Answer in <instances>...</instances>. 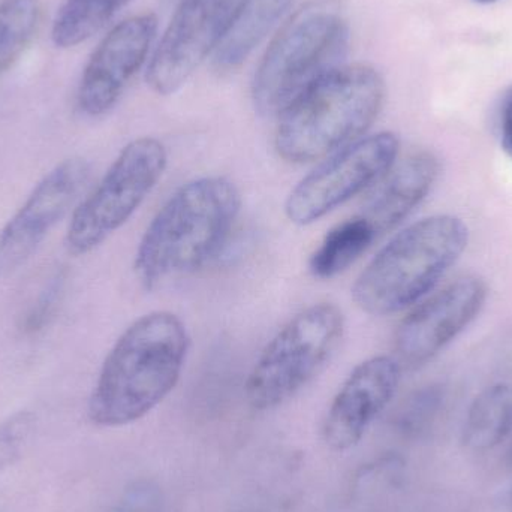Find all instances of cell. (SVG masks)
Segmentation results:
<instances>
[{
  "label": "cell",
  "instance_id": "3957f363",
  "mask_svg": "<svg viewBox=\"0 0 512 512\" xmlns=\"http://www.w3.org/2000/svg\"><path fill=\"white\" fill-rule=\"evenodd\" d=\"M385 84L366 65L340 66L279 117L274 149L289 164L321 161L363 138L381 113Z\"/></svg>",
  "mask_w": 512,
  "mask_h": 512
},
{
  "label": "cell",
  "instance_id": "6da1fadb",
  "mask_svg": "<svg viewBox=\"0 0 512 512\" xmlns=\"http://www.w3.org/2000/svg\"><path fill=\"white\" fill-rule=\"evenodd\" d=\"M189 345L176 313L155 310L135 319L102 364L89 400L92 423L125 427L158 408L179 384Z\"/></svg>",
  "mask_w": 512,
  "mask_h": 512
},
{
  "label": "cell",
  "instance_id": "ffe728a7",
  "mask_svg": "<svg viewBox=\"0 0 512 512\" xmlns=\"http://www.w3.org/2000/svg\"><path fill=\"white\" fill-rule=\"evenodd\" d=\"M35 430V417L27 411L11 415L0 424V471L21 459Z\"/></svg>",
  "mask_w": 512,
  "mask_h": 512
},
{
  "label": "cell",
  "instance_id": "cb8c5ba5",
  "mask_svg": "<svg viewBox=\"0 0 512 512\" xmlns=\"http://www.w3.org/2000/svg\"><path fill=\"white\" fill-rule=\"evenodd\" d=\"M475 2H478V3H492V2H496V0H475Z\"/></svg>",
  "mask_w": 512,
  "mask_h": 512
},
{
  "label": "cell",
  "instance_id": "9c48e42d",
  "mask_svg": "<svg viewBox=\"0 0 512 512\" xmlns=\"http://www.w3.org/2000/svg\"><path fill=\"white\" fill-rule=\"evenodd\" d=\"M243 0H180L147 68V84L158 95L176 93L218 50Z\"/></svg>",
  "mask_w": 512,
  "mask_h": 512
},
{
  "label": "cell",
  "instance_id": "5b68a950",
  "mask_svg": "<svg viewBox=\"0 0 512 512\" xmlns=\"http://www.w3.org/2000/svg\"><path fill=\"white\" fill-rule=\"evenodd\" d=\"M349 29L339 3L310 0L279 30L252 84L255 110L280 117L313 84L342 65Z\"/></svg>",
  "mask_w": 512,
  "mask_h": 512
},
{
  "label": "cell",
  "instance_id": "7c38bea8",
  "mask_svg": "<svg viewBox=\"0 0 512 512\" xmlns=\"http://www.w3.org/2000/svg\"><path fill=\"white\" fill-rule=\"evenodd\" d=\"M153 14L135 15L117 24L96 47L81 75L78 105L87 116H104L116 107L129 81L140 71L155 39Z\"/></svg>",
  "mask_w": 512,
  "mask_h": 512
},
{
  "label": "cell",
  "instance_id": "ba28073f",
  "mask_svg": "<svg viewBox=\"0 0 512 512\" xmlns=\"http://www.w3.org/2000/svg\"><path fill=\"white\" fill-rule=\"evenodd\" d=\"M399 150L397 135L379 132L328 156L289 192L286 218L298 227L321 221L378 183L396 164Z\"/></svg>",
  "mask_w": 512,
  "mask_h": 512
},
{
  "label": "cell",
  "instance_id": "d6986e66",
  "mask_svg": "<svg viewBox=\"0 0 512 512\" xmlns=\"http://www.w3.org/2000/svg\"><path fill=\"white\" fill-rule=\"evenodd\" d=\"M41 0L0 2V75L14 66L29 47L41 23Z\"/></svg>",
  "mask_w": 512,
  "mask_h": 512
},
{
  "label": "cell",
  "instance_id": "52a82bcc",
  "mask_svg": "<svg viewBox=\"0 0 512 512\" xmlns=\"http://www.w3.org/2000/svg\"><path fill=\"white\" fill-rule=\"evenodd\" d=\"M167 165V147L156 138L141 137L126 144L75 209L66 234L69 251L89 254L120 230L152 194Z\"/></svg>",
  "mask_w": 512,
  "mask_h": 512
},
{
  "label": "cell",
  "instance_id": "5bb4252c",
  "mask_svg": "<svg viewBox=\"0 0 512 512\" xmlns=\"http://www.w3.org/2000/svg\"><path fill=\"white\" fill-rule=\"evenodd\" d=\"M439 173V162L430 152H415L391 167L367 198L363 216L376 236L399 227L427 197Z\"/></svg>",
  "mask_w": 512,
  "mask_h": 512
},
{
  "label": "cell",
  "instance_id": "277c9868",
  "mask_svg": "<svg viewBox=\"0 0 512 512\" xmlns=\"http://www.w3.org/2000/svg\"><path fill=\"white\" fill-rule=\"evenodd\" d=\"M468 237V227L456 216H430L409 225L361 271L352 286L355 304L372 316L412 306L456 264Z\"/></svg>",
  "mask_w": 512,
  "mask_h": 512
},
{
  "label": "cell",
  "instance_id": "9a60e30c",
  "mask_svg": "<svg viewBox=\"0 0 512 512\" xmlns=\"http://www.w3.org/2000/svg\"><path fill=\"white\" fill-rule=\"evenodd\" d=\"M292 0H243L230 30L216 50L219 71H234L270 33Z\"/></svg>",
  "mask_w": 512,
  "mask_h": 512
},
{
  "label": "cell",
  "instance_id": "ac0fdd59",
  "mask_svg": "<svg viewBox=\"0 0 512 512\" xmlns=\"http://www.w3.org/2000/svg\"><path fill=\"white\" fill-rule=\"evenodd\" d=\"M129 0H65L57 11L51 38L60 48L83 44L98 33Z\"/></svg>",
  "mask_w": 512,
  "mask_h": 512
},
{
  "label": "cell",
  "instance_id": "8fae6325",
  "mask_svg": "<svg viewBox=\"0 0 512 512\" xmlns=\"http://www.w3.org/2000/svg\"><path fill=\"white\" fill-rule=\"evenodd\" d=\"M487 285L477 276H465L415 307L397 327V361L421 366L453 342L483 309Z\"/></svg>",
  "mask_w": 512,
  "mask_h": 512
},
{
  "label": "cell",
  "instance_id": "44dd1931",
  "mask_svg": "<svg viewBox=\"0 0 512 512\" xmlns=\"http://www.w3.org/2000/svg\"><path fill=\"white\" fill-rule=\"evenodd\" d=\"M63 288H65L63 274H56L50 282L45 283L44 288L39 291L38 297L33 300L21 319L20 327L24 333L35 334L44 330L45 325H48L59 307Z\"/></svg>",
  "mask_w": 512,
  "mask_h": 512
},
{
  "label": "cell",
  "instance_id": "2e32d148",
  "mask_svg": "<svg viewBox=\"0 0 512 512\" xmlns=\"http://www.w3.org/2000/svg\"><path fill=\"white\" fill-rule=\"evenodd\" d=\"M378 239L361 215L346 219L325 234L309 259V270L318 279H333L355 264Z\"/></svg>",
  "mask_w": 512,
  "mask_h": 512
},
{
  "label": "cell",
  "instance_id": "7402d4cb",
  "mask_svg": "<svg viewBox=\"0 0 512 512\" xmlns=\"http://www.w3.org/2000/svg\"><path fill=\"white\" fill-rule=\"evenodd\" d=\"M164 490L156 481L140 478L132 481L111 512H165Z\"/></svg>",
  "mask_w": 512,
  "mask_h": 512
},
{
  "label": "cell",
  "instance_id": "8992f818",
  "mask_svg": "<svg viewBox=\"0 0 512 512\" xmlns=\"http://www.w3.org/2000/svg\"><path fill=\"white\" fill-rule=\"evenodd\" d=\"M345 333L334 303H316L292 316L262 349L245 385L256 411L279 408L297 396L333 357Z\"/></svg>",
  "mask_w": 512,
  "mask_h": 512
},
{
  "label": "cell",
  "instance_id": "4fadbf2b",
  "mask_svg": "<svg viewBox=\"0 0 512 512\" xmlns=\"http://www.w3.org/2000/svg\"><path fill=\"white\" fill-rule=\"evenodd\" d=\"M399 361L387 355L358 364L325 415L322 436L333 451L351 450L390 405L400 384Z\"/></svg>",
  "mask_w": 512,
  "mask_h": 512
},
{
  "label": "cell",
  "instance_id": "e0dca14e",
  "mask_svg": "<svg viewBox=\"0 0 512 512\" xmlns=\"http://www.w3.org/2000/svg\"><path fill=\"white\" fill-rule=\"evenodd\" d=\"M512 433V385L498 384L478 394L466 415L463 442L475 451L499 447Z\"/></svg>",
  "mask_w": 512,
  "mask_h": 512
},
{
  "label": "cell",
  "instance_id": "603a6c76",
  "mask_svg": "<svg viewBox=\"0 0 512 512\" xmlns=\"http://www.w3.org/2000/svg\"><path fill=\"white\" fill-rule=\"evenodd\" d=\"M498 135L502 149L512 158V89L505 93L499 105Z\"/></svg>",
  "mask_w": 512,
  "mask_h": 512
},
{
  "label": "cell",
  "instance_id": "7a4b0ae2",
  "mask_svg": "<svg viewBox=\"0 0 512 512\" xmlns=\"http://www.w3.org/2000/svg\"><path fill=\"white\" fill-rule=\"evenodd\" d=\"M242 195L227 177L204 176L177 189L141 237L134 270L144 288L192 273L227 245Z\"/></svg>",
  "mask_w": 512,
  "mask_h": 512
},
{
  "label": "cell",
  "instance_id": "30bf717a",
  "mask_svg": "<svg viewBox=\"0 0 512 512\" xmlns=\"http://www.w3.org/2000/svg\"><path fill=\"white\" fill-rule=\"evenodd\" d=\"M89 179L90 165L83 158L66 159L42 177L0 231V279L11 276L29 261Z\"/></svg>",
  "mask_w": 512,
  "mask_h": 512
}]
</instances>
